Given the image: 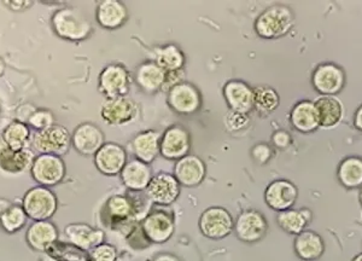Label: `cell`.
I'll return each instance as SVG.
<instances>
[{"label":"cell","mask_w":362,"mask_h":261,"mask_svg":"<svg viewBox=\"0 0 362 261\" xmlns=\"http://www.w3.org/2000/svg\"><path fill=\"white\" fill-rule=\"evenodd\" d=\"M351 261H362V253L358 254Z\"/></svg>","instance_id":"f907efd6"},{"label":"cell","mask_w":362,"mask_h":261,"mask_svg":"<svg viewBox=\"0 0 362 261\" xmlns=\"http://www.w3.org/2000/svg\"><path fill=\"white\" fill-rule=\"evenodd\" d=\"M189 132L181 126L169 127L160 138V153L168 160H180L189 153Z\"/></svg>","instance_id":"ac0fdd59"},{"label":"cell","mask_w":362,"mask_h":261,"mask_svg":"<svg viewBox=\"0 0 362 261\" xmlns=\"http://www.w3.org/2000/svg\"><path fill=\"white\" fill-rule=\"evenodd\" d=\"M153 261H181L179 257H175L173 254L162 253L158 254L153 257Z\"/></svg>","instance_id":"ee69618b"},{"label":"cell","mask_w":362,"mask_h":261,"mask_svg":"<svg viewBox=\"0 0 362 261\" xmlns=\"http://www.w3.org/2000/svg\"><path fill=\"white\" fill-rule=\"evenodd\" d=\"M338 180L346 189L362 187V158H348L338 167Z\"/></svg>","instance_id":"d6a6232c"},{"label":"cell","mask_w":362,"mask_h":261,"mask_svg":"<svg viewBox=\"0 0 362 261\" xmlns=\"http://www.w3.org/2000/svg\"><path fill=\"white\" fill-rule=\"evenodd\" d=\"M184 69H179V71H167L165 73V85L162 87V90L165 91H170L174 86H177L180 83H184Z\"/></svg>","instance_id":"60d3db41"},{"label":"cell","mask_w":362,"mask_h":261,"mask_svg":"<svg viewBox=\"0 0 362 261\" xmlns=\"http://www.w3.org/2000/svg\"><path fill=\"white\" fill-rule=\"evenodd\" d=\"M251 155L259 163H266L271 158L272 150L268 145L259 144L254 146Z\"/></svg>","instance_id":"b9f144b4"},{"label":"cell","mask_w":362,"mask_h":261,"mask_svg":"<svg viewBox=\"0 0 362 261\" xmlns=\"http://www.w3.org/2000/svg\"><path fill=\"white\" fill-rule=\"evenodd\" d=\"M46 254L57 259L58 261H90L88 252L78 248L70 242L62 240H56L54 245L47 249Z\"/></svg>","instance_id":"d590c367"},{"label":"cell","mask_w":362,"mask_h":261,"mask_svg":"<svg viewBox=\"0 0 362 261\" xmlns=\"http://www.w3.org/2000/svg\"><path fill=\"white\" fill-rule=\"evenodd\" d=\"M252 93H254V108L261 115L272 114L279 107V95L271 86H266V85L256 86L255 88H252Z\"/></svg>","instance_id":"e575fe53"},{"label":"cell","mask_w":362,"mask_h":261,"mask_svg":"<svg viewBox=\"0 0 362 261\" xmlns=\"http://www.w3.org/2000/svg\"><path fill=\"white\" fill-rule=\"evenodd\" d=\"M11 206H13V203L10 202L8 199H0V216H3Z\"/></svg>","instance_id":"bcb514c9"},{"label":"cell","mask_w":362,"mask_h":261,"mask_svg":"<svg viewBox=\"0 0 362 261\" xmlns=\"http://www.w3.org/2000/svg\"><path fill=\"white\" fill-rule=\"evenodd\" d=\"M127 20V8L117 0H104L97 8V21L107 29L119 28Z\"/></svg>","instance_id":"83f0119b"},{"label":"cell","mask_w":362,"mask_h":261,"mask_svg":"<svg viewBox=\"0 0 362 261\" xmlns=\"http://www.w3.org/2000/svg\"><path fill=\"white\" fill-rule=\"evenodd\" d=\"M297 257L305 261L317 260L325 252V243L317 232L305 230L297 235L293 243Z\"/></svg>","instance_id":"d4e9b609"},{"label":"cell","mask_w":362,"mask_h":261,"mask_svg":"<svg viewBox=\"0 0 362 261\" xmlns=\"http://www.w3.org/2000/svg\"><path fill=\"white\" fill-rule=\"evenodd\" d=\"M5 71V62L3 61V58L0 57V76L4 74Z\"/></svg>","instance_id":"7dc6e473"},{"label":"cell","mask_w":362,"mask_h":261,"mask_svg":"<svg viewBox=\"0 0 362 261\" xmlns=\"http://www.w3.org/2000/svg\"><path fill=\"white\" fill-rule=\"evenodd\" d=\"M145 194L151 202L168 206L177 201L180 195V184L172 174L158 173L153 175L148 182Z\"/></svg>","instance_id":"8fae6325"},{"label":"cell","mask_w":362,"mask_h":261,"mask_svg":"<svg viewBox=\"0 0 362 261\" xmlns=\"http://www.w3.org/2000/svg\"><path fill=\"white\" fill-rule=\"evenodd\" d=\"M298 197V190L293 182L286 179L272 182L264 191V201L268 207L276 211L291 209Z\"/></svg>","instance_id":"7c38bea8"},{"label":"cell","mask_w":362,"mask_h":261,"mask_svg":"<svg viewBox=\"0 0 362 261\" xmlns=\"http://www.w3.org/2000/svg\"><path fill=\"white\" fill-rule=\"evenodd\" d=\"M90 261H116L117 252L114 245L102 243L88 252Z\"/></svg>","instance_id":"ab89813d"},{"label":"cell","mask_w":362,"mask_h":261,"mask_svg":"<svg viewBox=\"0 0 362 261\" xmlns=\"http://www.w3.org/2000/svg\"><path fill=\"white\" fill-rule=\"evenodd\" d=\"M174 177L180 185L197 187L206 177V165L196 155H186L177 160L174 167Z\"/></svg>","instance_id":"ffe728a7"},{"label":"cell","mask_w":362,"mask_h":261,"mask_svg":"<svg viewBox=\"0 0 362 261\" xmlns=\"http://www.w3.org/2000/svg\"><path fill=\"white\" fill-rule=\"evenodd\" d=\"M28 219L23 207L13 203V206L0 216V226L8 233H15L25 228Z\"/></svg>","instance_id":"8d00e7d4"},{"label":"cell","mask_w":362,"mask_h":261,"mask_svg":"<svg viewBox=\"0 0 362 261\" xmlns=\"http://www.w3.org/2000/svg\"><path fill=\"white\" fill-rule=\"evenodd\" d=\"M27 124L37 131L49 129L52 124H54V114L46 109H37L33 112V115L29 117Z\"/></svg>","instance_id":"74e56055"},{"label":"cell","mask_w":362,"mask_h":261,"mask_svg":"<svg viewBox=\"0 0 362 261\" xmlns=\"http://www.w3.org/2000/svg\"><path fill=\"white\" fill-rule=\"evenodd\" d=\"M25 240L33 250L46 253L47 249L58 240L57 226L49 220L34 221L25 232Z\"/></svg>","instance_id":"44dd1931"},{"label":"cell","mask_w":362,"mask_h":261,"mask_svg":"<svg viewBox=\"0 0 362 261\" xmlns=\"http://www.w3.org/2000/svg\"><path fill=\"white\" fill-rule=\"evenodd\" d=\"M272 141H273L276 148L285 149V148H288V144L291 143V137H290V134H288V132H285V131H276V132L273 134Z\"/></svg>","instance_id":"7bdbcfd3"},{"label":"cell","mask_w":362,"mask_h":261,"mask_svg":"<svg viewBox=\"0 0 362 261\" xmlns=\"http://www.w3.org/2000/svg\"><path fill=\"white\" fill-rule=\"evenodd\" d=\"M103 223L112 228H126L139 214L136 201L129 196L114 195L104 204Z\"/></svg>","instance_id":"5b68a950"},{"label":"cell","mask_w":362,"mask_h":261,"mask_svg":"<svg viewBox=\"0 0 362 261\" xmlns=\"http://www.w3.org/2000/svg\"><path fill=\"white\" fill-rule=\"evenodd\" d=\"M295 17L288 6L272 5L261 13L255 22L256 33L264 39L283 37L293 28Z\"/></svg>","instance_id":"7a4b0ae2"},{"label":"cell","mask_w":362,"mask_h":261,"mask_svg":"<svg viewBox=\"0 0 362 261\" xmlns=\"http://www.w3.org/2000/svg\"><path fill=\"white\" fill-rule=\"evenodd\" d=\"M168 104L174 112L187 115L201 108L202 100L197 88L189 83H180L168 92Z\"/></svg>","instance_id":"2e32d148"},{"label":"cell","mask_w":362,"mask_h":261,"mask_svg":"<svg viewBox=\"0 0 362 261\" xmlns=\"http://www.w3.org/2000/svg\"><path fill=\"white\" fill-rule=\"evenodd\" d=\"M52 28L58 37L71 42L86 39L92 32V25L80 10L64 8L58 10L52 16Z\"/></svg>","instance_id":"6da1fadb"},{"label":"cell","mask_w":362,"mask_h":261,"mask_svg":"<svg viewBox=\"0 0 362 261\" xmlns=\"http://www.w3.org/2000/svg\"><path fill=\"white\" fill-rule=\"evenodd\" d=\"M290 121L293 127L300 132H313L317 127H320L317 109L314 102L310 100H302L300 103H297L291 110Z\"/></svg>","instance_id":"f1b7e54d"},{"label":"cell","mask_w":362,"mask_h":261,"mask_svg":"<svg viewBox=\"0 0 362 261\" xmlns=\"http://www.w3.org/2000/svg\"><path fill=\"white\" fill-rule=\"evenodd\" d=\"M319 124L322 129H334L341 124L344 108L341 100L334 95H321L314 102Z\"/></svg>","instance_id":"cb8c5ba5"},{"label":"cell","mask_w":362,"mask_h":261,"mask_svg":"<svg viewBox=\"0 0 362 261\" xmlns=\"http://www.w3.org/2000/svg\"><path fill=\"white\" fill-rule=\"evenodd\" d=\"M249 124H250V119H249L247 114H243V112L230 110L225 116V124H226V129L230 132L244 131V129H247Z\"/></svg>","instance_id":"f35d334b"},{"label":"cell","mask_w":362,"mask_h":261,"mask_svg":"<svg viewBox=\"0 0 362 261\" xmlns=\"http://www.w3.org/2000/svg\"><path fill=\"white\" fill-rule=\"evenodd\" d=\"M174 220L165 211H153L145 216L141 223V230L145 237L153 243H165L173 236Z\"/></svg>","instance_id":"4fadbf2b"},{"label":"cell","mask_w":362,"mask_h":261,"mask_svg":"<svg viewBox=\"0 0 362 261\" xmlns=\"http://www.w3.org/2000/svg\"><path fill=\"white\" fill-rule=\"evenodd\" d=\"M354 124L356 129L362 131V105L356 110V112H355Z\"/></svg>","instance_id":"f6af8a7d"},{"label":"cell","mask_w":362,"mask_h":261,"mask_svg":"<svg viewBox=\"0 0 362 261\" xmlns=\"http://www.w3.org/2000/svg\"><path fill=\"white\" fill-rule=\"evenodd\" d=\"M312 211L308 208L302 209H288V211H280L276 216V223L280 228L290 235H300V232L305 231V226L312 220Z\"/></svg>","instance_id":"4dcf8cb0"},{"label":"cell","mask_w":362,"mask_h":261,"mask_svg":"<svg viewBox=\"0 0 362 261\" xmlns=\"http://www.w3.org/2000/svg\"><path fill=\"white\" fill-rule=\"evenodd\" d=\"M57 196L49 187H34L29 189L22 199V207L29 219L34 221L49 220L57 211Z\"/></svg>","instance_id":"3957f363"},{"label":"cell","mask_w":362,"mask_h":261,"mask_svg":"<svg viewBox=\"0 0 362 261\" xmlns=\"http://www.w3.org/2000/svg\"><path fill=\"white\" fill-rule=\"evenodd\" d=\"M313 86L319 93L334 95L341 91L346 83V74L334 63H322L313 74Z\"/></svg>","instance_id":"5bb4252c"},{"label":"cell","mask_w":362,"mask_h":261,"mask_svg":"<svg viewBox=\"0 0 362 261\" xmlns=\"http://www.w3.org/2000/svg\"><path fill=\"white\" fill-rule=\"evenodd\" d=\"M30 174L42 187H54L66 177V163L61 156L40 153L34 160Z\"/></svg>","instance_id":"8992f818"},{"label":"cell","mask_w":362,"mask_h":261,"mask_svg":"<svg viewBox=\"0 0 362 261\" xmlns=\"http://www.w3.org/2000/svg\"><path fill=\"white\" fill-rule=\"evenodd\" d=\"M235 228L230 211L223 207H210L199 218V230L210 240H223Z\"/></svg>","instance_id":"9c48e42d"},{"label":"cell","mask_w":362,"mask_h":261,"mask_svg":"<svg viewBox=\"0 0 362 261\" xmlns=\"http://www.w3.org/2000/svg\"><path fill=\"white\" fill-rule=\"evenodd\" d=\"M133 153L136 160L150 163L157 158L160 149V134L156 131H145L136 134L132 141Z\"/></svg>","instance_id":"4316f807"},{"label":"cell","mask_w":362,"mask_h":261,"mask_svg":"<svg viewBox=\"0 0 362 261\" xmlns=\"http://www.w3.org/2000/svg\"><path fill=\"white\" fill-rule=\"evenodd\" d=\"M39 261H58V260H57V259H54V257H49V255H47V254H46V257H42V259H40V260H39Z\"/></svg>","instance_id":"681fc988"},{"label":"cell","mask_w":362,"mask_h":261,"mask_svg":"<svg viewBox=\"0 0 362 261\" xmlns=\"http://www.w3.org/2000/svg\"><path fill=\"white\" fill-rule=\"evenodd\" d=\"M235 235L239 240L254 243L262 240L268 231V223L264 214L255 209H247L235 221Z\"/></svg>","instance_id":"30bf717a"},{"label":"cell","mask_w":362,"mask_h":261,"mask_svg":"<svg viewBox=\"0 0 362 261\" xmlns=\"http://www.w3.org/2000/svg\"><path fill=\"white\" fill-rule=\"evenodd\" d=\"M34 160L35 153L29 148L13 150L6 146L4 151L0 153V170L13 175L25 173L27 170H30Z\"/></svg>","instance_id":"603a6c76"},{"label":"cell","mask_w":362,"mask_h":261,"mask_svg":"<svg viewBox=\"0 0 362 261\" xmlns=\"http://www.w3.org/2000/svg\"><path fill=\"white\" fill-rule=\"evenodd\" d=\"M126 163L127 153L121 145L116 143H105L95 155L97 170L105 175L121 174Z\"/></svg>","instance_id":"e0dca14e"},{"label":"cell","mask_w":362,"mask_h":261,"mask_svg":"<svg viewBox=\"0 0 362 261\" xmlns=\"http://www.w3.org/2000/svg\"><path fill=\"white\" fill-rule=\"evenodd\" d=\"M6 146H8V145L5 144L4 141H3V138L0 137V153L4 151Z\"/></svg>","instance_id":"c3c4849f"},{"label":"cell","mask_w":362,"mask_h":261,"mask_svg":"<svg viewBox=\"0 0 362 261\" xmlns=\"http://www.w3.org/2000/svg\"><path fill=\"white\" fill-rule=\"evenodd\" d=\"M358 199H360V203L362 204V187L361 190H360V194H358Z\"/></svg>","instance_id":"816d5d0a"},{"label":"cell","mask_w":362,"mask_h":261,"mask_svg":"<svg viewBox=\"0 0 362 261\" xmlns=\"http://www.w3.org/2000/svg\"><path fill=\"white\" fill-rule=\"evenodd\" d=\"M71 145L69 131L61 124H52L49 129L37 131L32 137V146L37 153L62 156Z\"/></svg>","instance_id":"277c9868"},{"label":"cell","mask_w":362,"mask_h":261,"mask_svg":"<svg viewBox=\"0 0 362 261\" xmlns=\"http://www.w3.org/2000/svg\"><path fill=\"white\" fill-rule=\"evenodd\" d=\"M136 80L143 91L155 93L165 85V71L155 62H145L138 68Z\"/></svg>","instance_id":"f546056e"},{"label":"cell","mask_w":362,"mask_h":261,"mask_svg":"<svg viewBox=\"0 0 362 261\" xmlns=\"http://www.w3.org/2000/svg\"><path fill=\"white\" fill-rule=\"evenodd\" d=\"M1 138L10 149H27L30 138V127L22 121H13L5 127Z\"/></svg>","instance_id":"1f68e13d"},{"label":"cell","mask_w":362,"mask_h":261,"mask_svg":"<svg viewBox=\"0 0 362 261\" xmlns=\"http://www.w3.org/2000/svg\"><path fill=\"white\" fill-rule=\"evenodd\" d=\"M131 74L122 64L112 63L100 71L98 90L105 98L127 95L131 87Z\"/></svg>","instance_id":"52a82bcc"},{"label":"cell","mask_w":362,"mask_h":261,"mask_svg":"<svg viewBox=\"0 0 362 261\" xmlns=\"http://www.w3.org/2000/svg\"><path fill=\"white\" fill-rule=\"evenodd\" d=\"M151 178L153 175L148 163H144L140 160L127 162L121 172V179L124 182V187L132 191L145 190Z\"/></svg>","instance_id":"484cf974"},{"label":"cell","mask_w":362,"mask_h":261,"mask_svg":"<svg viewBox=\"0 0 362 261\" xmlns=\"http://www.w3.org/2000/svg\"><path fill=\"white\" fill-rule=\"evenodd\" d=\"M155 63L167 71H179L182 69L185 57L182 51L175 45H167L155 49Z\"/></svg>","instance_id":"836d02e7"},{"label":"cell","mask_w":362,"mask_h":261,"mask_svg":"<svg viewBox=\"0 0 362 261\" xmlns=\"http://www.w3.org/2000/svg\"><path fill=\"white\" fill-rule=\"evenodd\" d=\"M139 115V107L136 100L127 95L105 98L100 107V116L107 124L122 126L134 122Z\"/></svg>","instance_id":"ba28073f"},{"label":"cell","mask_w":362,"mask_h":261,"mask_svg":"<svg viewBox=\"0 0 362 261\" xmlns=\"http://www.w3.org/2000/svg\"><path fill=\"white\" fill-rule=\"evenodd\" d=\"M64 233L70 243L86 252H90L92 249L104 243V237H105L103 230L92 228L90 225L83 224V223L66 225Z\"/></svg>","instance_id":"d6986e66"},{"label":"cell","mask_w":362,"mask_h":261,"mask_svg":"<svg viewBox=\"0 0 362 261\" xmlns=\"http://www.w3.org/2000/svg\"><path fill=\"white\" fill-rule=\"evenodd\" d=\"M105 137L102 129L92 122H83L78 124L71 134V145L81 155L90 156L95 155L105 143Z\"/></svg>","instance_id":"9a60e30c"},{"label":"cell","mask_w":362,"mask_h":261,"mask_svg":"<svg viewBox=\"0 0 362 261\" xmlns=\"http://www.w3.org/2000/svg\"><path fill=\"white\" fill-rule=\"evenodd\" d=\"M223 95L230 110L247 114L254 108L252 88L238 80H232L223 87Z\"/></svg>","instance_id":"7402d4cb"}]
</instances>
